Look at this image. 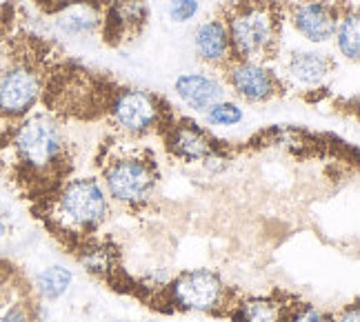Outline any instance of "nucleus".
I'll return each instance as SVG.
<instances>
[{
  "label": "nucleus",
  "mask_w": 360,
  "mask_h": 322,
  "mask_svg": "<svg viewBox=\"0 0 360 322\" xmlns=\"http://www.w3.org/2000/svg\"><path fill=\"white\" fill-rule=\"evenodd\" d=\"M32 214L69 251L101 233L112 216V202L96 176H72L45 202L32 207Z\"/></svg>",
  "instance_id": "3"
},
{
  "label": "nucleus",
  "mask_w": 360,
  "mask_h": 322,
  "mask_svg": "<svg viewBox=\"0 0 360 322\" xmlns=\"http://www.w3.org/2000/svg\"><path fill=\"white\" fill-rule=\"evenodd\" d=\"M38 293L34 291V283L30 280L7 304L0 322H43V307H40Z\"/></svg>",
  "instance_id": "16"
},
{
  "label": "nucleus",
  "mask_w": 360,
  "mask_h": 322,
  "mask_svg": "<svg viewBox=\"0 0 360 322\" xmlns=\"http://www.w3.org/2000/svg\"><path fill=\"white\" fill-rule=\"evenodd\" d=\"M94 165L112 205L134 216L151 207L160 189V165L151 147L109 134L101 143Z\"/></svg>",
  "instance_id": "2"
},
{
  "label": "nucleus",
  "mask_w": 360,
  "mask_h": 322,
  "mask_svg": "<svg viewBox=\"0 0 360 322\" xmlns=\"http://www.w3.org/2000/svg\"><path fill=\"white\" fill-rule=\"evenodd\" d=\"M338 3V22H336V47L340 56L349 63H358L360 56V16L358 7L352 0H336Z\"/></svg>",
  "instance_id": "15"
},
{
  "label": "nucleus",
  "mask_w": 360,
  "mask_h": 322,
  "mask_svg": "<svg viewBox=\"0 0 360 322\" xmlns=\"http://www.w3.org/2000/svg\"><path fill=\"white\" fill-rule=\"evenodd\" d=\"M338 63L329 53L321 51H294L285 63V82L292 87H304L307 91H314L336 72Z\"/></svg>",
  "instance_id": "13"
},
{
  "label": "nucleus",
  "mask_w": 360,
  "mask_h": 322,
  "mask_svg": "<svg viewBox=\"0 0 360 322\" xmlns=\"http://www.w3.org/2000/svg\"><path fill=\"white\" fill-rule=\"evenodd\" d=\"M193 53L202 65L214 69L216 74H220L229 63L236 60L231 51L229 34L220 16H212L210 20L196 27V32H193Z\"/></svg>",
  "instance_id": "12"
},
{
  "label": "nucleus",
  "mask_w": 360,
  "mask_h": 322,
  "mask_svg": "<svg viewBox=\"0 0 360 322\" xmlns=\"http://www.w3.org/2000/svg\"><path fill=\"white\" fill-rule=\"evenodd\" d=\"M172 114L174 105L167 98L118 82L107 103L103 120L122 138L143 140L147 136H158Z\"/></svg>",
  "instance_id": "6"
},
{
  "label": "nucleus",
  "mask_w": 360,
  "mask_h": 322,
  "mask_svg": "<svg viewBox=\"0 0 360 322\" xmlns=\"http://www.w3.org/2000/svg\"><path fill=\"white\" fill-rule=\"evenodd\" d=\"M74 169L76 151L65 122L47 109H36L0 131V172L30 207L56 193Z\"/></svg>",
  "instance_id": "1"
},
{
  "label": "nucleus",
  "mask_w": 360,
  "mask_h": 322,
  "mask_svg": "<svg viewBox=\"0 0 360 322\" xmlns=\"http://www.w3.org/2000/svg\"><path fill=\"white\" fill-rule=\"evenodd\" d=\"M220 76H223L225 89L249 105L278 101L292 91L274 65L256 60H233L220 72Z\"/></svg>",
  "instance_id": "8"
},
{
  "label": "nucleus",
  "mask_w": 360,
  "mask_h": 322,
  "mask_svg": "<svg viewBox=\"0 0 360 322\" xmlns=\"http://www.w3.org/2000/svg\"><path fill=\"white\" fill-rule=\"evenodd\" d=\"M285 18L298 36L314 45H323L334 38L338 3L336 0H292L285 7Z\"/></svg>",
  "instance_id": "10"
},
{
  "label": "nucleus",
  "mask_w": 360,
  "mask_h": 322,
  "mask_svg": "<svg viewBox=\"0 0 360 322\" xmlns=\"http://www.w3.org/2000/svg\"><path fill=\"white\" fill-rule=\"evenodd\" d=\"M198 0H169L167 3V13L169 18L178 25L191 20L198 13Z\"/></svg>",
  "instance_id": "21"
},
{
  "label": "nucleus",
  "mask_w": 360,
  "mask_h": 322,
  "mask_svg": "<svg viewBox=\"0 0 360 322\" xmlns=\"http://www.w3.org/2000/svg\"><path fill=\"white\" fill-rule=\"evenodd\" d=\"M176 96L185 107L205 114L216 103L225 101V85L212 74H180L174 82Z\"/></svg>",
  "instance_id": "14"
},
{
  "label": "nucleus",
  "mask_w": 360,
  "mask_h": 322,
  "mask_svg": "<svg viewBox=\"0 0 360 322\" xmlns=\"http://www.w3.org/2000/svg\"><path fill=\"white\" fill-rule=\"evenodd\" d=\"M109 0H34V5L49 13V16H58L65 9H72V7H78V5H89V7H98L103 9Z\"/></svg>",
  "instance_id": "20"
},
{
  "label": "nucleus",
  "mask_w": 360,
  "mask_h": 322,
  "mask_svg": "<svg viewBox=\"0 0 360 322\" xmlns=\"http://www.w3.org/2000/svg\"><path fill=\"white\" fill-rule=\"evenodd\" d=\"M300 296L296 291L285 287H274L267 293H245L231 307L227 320L229 322H287L289 314L296 307Z\"/></svg>",
  "instance_id": "11"
},
{
  "label": "nucleus",
  "mask_w": 360,
  "mask_h": 322,
  "mask_svg": "<svg viewBox=\"0 0 360 322\" xmlns=\"http://www.w3.org/2000/svg\"><path fill=\"white\" fill-rule=\"evenodd\" d=\"M331 316H334V322H360V304H358V298H354L347 304H342L340 309L331 311Z\"/></svg>",
  "instance_id": "22"
},
{
  "label": "nucleus",
  "mask_w": 360,
  "mask_h": 322,
  "mask_svg": "<svg viewBox=\"0 0 360 322\" xmlns=\"http://www.w3.org/2000/svg\"><path fill=\"white\" fill-rule=\"evenodd\" d=\"M287 322H334V316H331V311L318 309L311 302L300 298L292 309V314H289Z\"/></svg>",
  "instance_id": "19"
},
{
  "label": "nucleus",
  "mask_w": 360,
  "mask_h": 322,
  "mask_svg": "<svg viewBox=\"0 0 360 322\" xmlns=\"http://www.w3.org/2000/svg\"><path fill=\"white\" fill-rule=\"evenodd\" d=\"M7 233H9V225H7V222L0 220V238H5Z\"/></svg>",
  "instance_id": "23"
},
{
  "label": "nucleus",
  "mask_w": 360,
  "mask_h": 322,
  "mask_svg": "<svg viewBox=\"0 0 360 322\" xmlns=\"http://www.w3.org/2000/svg\"><path fill=\"white\" fill-rule=\"evenodd\" d=\"M72 271L65 269V267H58V264H53V267H47L45 271H40L32 283H34V291L38 293L40 300H58L63 298L69 285H72Z\"/></svg>",
  "instance_id": "17"
},
{
  "label": "nucleus",
  "mask_w": 360,
  "mask_h": 322,
  "mask_svg": "<svg viewBox=\"0 0 360 322\" xmlns=\"http://www.w3.org/2000/svg\"><path fill=\"white\" fill-rule=\"evenodd\" d=\"M158 138L165 145V149H167L169 158L180 160V162L205 165L212 158H225V160L233 158L229 143H225L223 138H216L210 129L202 127V124L193 118L178 114L176 109L167 118V122L162 124Z\"/></svg>",
  "instance_id": "7"
},
{
  "label": "nucleus",
  "mask_w": 360,
  "mask_h": 322,
  "mask_svg": "<svg viewBox=\"0 0 360 322\" xmlns=\"http://www.w3.org/2000/svg\"><path fill=\"white\" fill-rule=\"evenodd\" d=\"M205 118H207V124H212V127H233V124L243 122L245 114L236 103L225 98V101H220L214 107L207 109Z\"/></svg>",
  "instance_id": "18"
},
{
  "label": "nucleus",
  "mask_w": 360,
  "mask_h": 322,
  "mask_svg": "<svg viewBox=\"0 0 360 322\" xmlns=\"http://www.w3.org/2000/svg\"><path fill=\"white\" fill-rule=\"evenodd\" d=\"M149 25L147 0H109L101 16V38L109 47H122L141 36Z\"/></svg>",
  "instance_id": "9"
},
{
  "label": "nucleus",
  "mask_w": 360,
  "mask_h": 322,
  "mask_svg": "<svg viewBox=\"0 0 360 322\" xmlns=\"http://www.w3.org/2000/svg\"><path fill=\"white\" fill-rule=\"evenodd\" d=\"M129 293L145 307L165 316L174 314H205L212 318H227L229 309L243 296L238 287L227 285V280L216 269H185L158 287H145L131 283Z\"/></svg>",
  "instance_id": "4"
},
{
  "label": "nucleus",
  "mask_w": 360,
  "mask_h": 322,
  "mask_svg": "<svg viewBox=\"0 0 360 322\" xmlns=\"http://www.w3.org/2000/svg\"><path fill=\"white\" fill-rule=\"evenodd\" d=\"M285 0H227L218 7L236 60L274 65L281 58Z\"/></svg>",
  "instance_id": "5"
}]
</instances>
